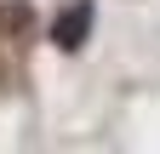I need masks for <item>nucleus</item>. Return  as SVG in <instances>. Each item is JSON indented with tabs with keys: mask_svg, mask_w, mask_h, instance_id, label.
Returning <instances> with one entry per match:
<instances>
[{
	"mask_svg": "<svg viewBox=\"0 0 160 154\" xmlns=\"http://www.w3.org/2000/svg\"><path fill=\"white\" fill-rule=\"evenodd\" d=\"M86 34H92V6H86V0L52 17V46H57V51H80Z\"/></svg>",
	"mask_w": 160,
	"mask_h": 154,
	"instance_id": "1",
	"label": "nucleus"
},
{
	"mask_svg": "<svg viewBox=\"0 0 160 154\" xmlns=\"http://www.w3.org/2000/svg\"><path fill=\"white\" fill-rule=\"evenodd\" d=\"M29 29V6H0V34H23Z\"/></svg>",
	"mask_w": 160,
	"mask_h": 154,
	"instance_id": "2",
	"label": "nucleus"
}]
</instances>
